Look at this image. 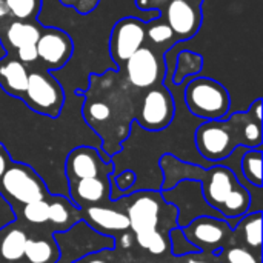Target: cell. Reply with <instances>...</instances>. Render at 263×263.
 Instances as JSON below:
<instances>
[{"label":"cell","instance_id":"cell-1","mask_svg":"<svg viewBox=\"0 0 263 263\" xmlns=\"http://www.w3.org/2000/svg\"><path fill=\"white\" fill-rule=\"evenodd\" d=\"M76 94L85 99L83 119L102 139V151L108 157L117 156L129 137L142 91L131 86L120 69H108L89 74L88 89Z\"/></svg>","mask_w":263,"mask_h":263},{"label":"cell","instance_id":"cell-2","mask_svg":"<svg viewBox=\"0 0 263 263\" xmlns=\"http://www.w3.org/2000/svg\"><path fill=\"white\" fill-rule=\"evenodd\" d=\"M159 170L162 174L160 191L173 188L180 180H196L202 186L206 203L227 220L242 217L251 208L250 191L239 182L234 171L220 162L205 168L165 153L159 159Z\"/></svg>","mask_w":263,"mask_h":263},{"label":"cell","instance_id":"cell-3","mask_svg":"<svg viewBox=\"0 0 263 263\" xmlns=\"http://www.w3.org/2000/svg\"><path fill=\"white\" fill-rule=\"evenodd\" d=\"M194 143L200 157L213 163L225 160L239 146L262 148V99H256L247 111L202 122Z\"/></svg>","mask_w":263,"mask_h":263},{"label":"cell","instance_id":"cell-4","mask_svg":"<svg viewBox=\"0 0 263 263\" xmlns=\"http://www.w3.org/2000/svg\"><path fill=\"white\" fill-rule=\"evenodd\" d=\"M129 220L133 234L177 228V208L168 203L159 190H137L117 200Z\"/></svg>","mask_w":263,"mask_h":263},{"label":"cell","instance_id":"cell-5","mask_svg":"<svg viewBox=\"0 0 263 263\" xmlns=\"http://www.w3.org/2000/svg\"><path fill=\"white\" fill-rule=\"evenodd\" d=\"M183 85V100L193 116L202 122L223 119L228 116L231 109V96L220 82L196 76L188 79Z\"/></svg>","mask_w":263,"mask_h":263},{"label":"cell","instance_id":"cell-6","mask_svg":"<svg viewBox=\"0 0 263 263\" xmlns=\"http://www.w3.org/2000/svg\"><path fill=\"white\" fill-rule=\"evenodd\" d=\"M136 6L159 11L179 42L194 39L203 23V0H136Z\"/></svg>","mask_w":263,"mask_h":263},{"label":"cell","instance_id":"cell-7","mask_svg":"<svg viewBox=\"0 0 263 263\" xmlns=\"http://www.w3.org/2000/svg\"><path fill=\"white\" fill-rule=\"evenodd\" d=\"M0 196L15 210L26 203L45 200L51 193L32 166L12 160L0 180Z\"/></svg>","mask_w":263,"mask_h":263},{"label":"cell","instance_id":"cell-8","mask_svg":"<svg viewBox=\"0 0 263 263\" xmlns=\"http://www.w3.org/2000/svg\"><path fill=\"white\" fill-rule=\"evenodd\" d=\"M22 102L37 114L55 119L65 105V92L59 80L48 69H34L29 65V77Z\"/></svg>","mask_w":263,"mask_h":263},{"label":"cell","instance_id":"cell-9","mask_svg":"<svg viewBox=\"0 0 263 263\" xmlns=\"http://www.w3.org/2000/svg\"><path fill=\"white\" fill-rule=\"evenodd\" d=\"M176 117V103L165 83L143 89L137 103L136 123L139 128L159 133L166 129Z\"/></svg>","mask_w":263,"mask_h":263},{"label":"cell","instance_id":"cell-10","mask_svg":"<svg viewBox=\"0 0 263 263\" xmlns=\"http://www.w3.org/2000/svg\"><path fill=\"white\" fill-rule=\"evenodd\" d=\"M120 71L125 74L131 86L143 91L151 86L165 83L168 65L163 52L143 45L126 60Z\"/></svg>","mask_w":263,"mask_h":263},{"label":"cell","instance_id":"cell-11","mask_svg":"<svg viewBox=\"0 0 263 263\" xmlns=\"http://www.w3.org/2000/svg\"><path fill=\"white\" fill-rule=\"evenodd\" d=\"M163 199L177 208V227L183 228L191 220L200 217V216H210V217H219L223 219L222 214H219L216 210H213L203 194L202 186L196 180H180L173 188L160 191Z\"/></svg>","mask_w":263,"mask_h":263},{"label":"cell","instance_id":"cell-12","mask_svg":"<svg viewBox=\"0 0 263 263\" xmlns=\"http://www.w3.org/2000/svg\"><path fill=\"white\" fill-rule=\"evenodd\" d=\"M186 240L200 253L219 254L233 243V227L227 219L200 216L182 228Z\"/></svg>","mask_w":263,"mask_h":263},{"label":"cell","instance_id":"cell-13","mask_svg":"<svg viewBox=\"0 0 263 263\" xmlns=\"http://www.w3.org/2000/svg\"><path fill=\"white\" fill-rule=\"evenodd\" d=\"M116 171L111 157L102 149L92 146H77L69 151L65 162V174L68 182L111 176Z\"/></svg>","mask_w":263,"mask_h":263},{"label":"cell","instance_id":"cell-14","mask_svg":"<svg viewBox=\"0 0 263 263\" xmlns=\"http://www.w3.org/2000/svg\"><path fill=\"white\" fill-rule=\"evenodd\" d=\"M145 22L137 17H123L111 29L109 54L112 62L120 68L126 60L145 45Z\"/></svg>","mask_w":263,"mask_h":263},{"label":"cell","instance_id":"cell-15","mask_svg":"<svg viewBox=\"0 0 263 263\" xmlns=\"http://www.w3.org/2000/svg\"><path fill=\"white\" fill-rule=\"evenodd\" d=\"M35 48L37 63L48 71L63 68L71 60L74 52V43L71 35L60 28L43 26Z\"/></svg>","mask_w":263,"mask_h":263},{"label":"cell","instance_id":"cell-16","mask_svg":"<svg viewBox=\"0 0 263 263\" xmlns=\"http://www.w3.org/2000/svg\"><path fill=\"white\" fill-rule=\"evenodd\" d=\"M80 211L82 222H85L91 230L105 237L116 239L122 233L129 231V220L117 200H112L106 205L83 208Z\"/></svg>","mask_w":263,"mask_h":263},{"label":"cell","instance_id":"cell-17","mask_svg":"<svg viewBox=\"0 0 263 263\" xmlns=\"http://www.w3.org/2000/svg\"><path fill=\"white\" fill-rule=\"evenodd\" d=\"M69 200L77 208H89L96 205H106L111 200V179L108 176L103 177H91L80 179L74 182H68Z\"/></svg>","mask_w":263,"mask_h":263},{"label":"cell","instance_id":"cell-18","mask_svg":"<svg viewBox=\"0 0 263 263\" xmlns=\"http://www.w3.org/2000/svg\"><path fill=\"white\" fill-rule=\"evenodd\" d=\"M29 237L26 240L23 263H59L62 251L57 237L45 227H28Z\"/></svg>","mask_w":263,"mask_h":263},{"label":"cell","instance_id":"cell-19","mask_svg":"<svg viewBox=\"0 0 263 263\" xmlns=\"http://www.w3.org/2000/svg\"><path fill=\"white\" fill-rule=\"evenodd\" d=\"M29 230L20 220L0 228V263H23Z\"/></svg>","mask_w":263,"mask_h":263},{"label":"cell","instance_id":"cell-20","mask_svg":"<svg viewBox=\"0 0 263 263\" xmlns=\"http://www.w3.org/2000/svg\"><path fill=\"white\" fill-rule=\"evenodd\" d=\"M29 77V65L20 62L15 55L0 57V88L11 97L22 100Z\"/></svg>","mask_w":263,"mask_h":263},{"label":"cell","instance_id":"cell-21","mask_svg":"<svg viewBox=\"0 0 263 263\" xmlns=\"http://www.w3.org/2000/svg\"><path fill=\"white\" fill-rule=\"evenodd\" d=\"M82 222V211L63 196L52 194L49 199V217L45 225L52 234H62Z\"/></svg>","mask_w":263,"mask_h":263},{"label":"cell","instance_id":"cell-22","mask_svg":"<svg viewBox=\"0 0 263 263\" xmlns=\"http://www.w3.org/2000/svg\"><path fill=\"white\" fill-rule=\"evenodd\" d=\"M233 243L262 254V211H248L233 227Z\"/></svg>","mask_w":263,"mask_h":263},{"label":"cell","instance_id":"cell-23","mask_svg":"<svg viewBox=\"0 0 263 263\" xmlns=\"http://www.w3.org/2000/svg\"><path fill=\"white\" fill-rule=\"evenodd\" d=\"M203 55L194 51H180L176 54V63L171 72V82L174 85H183L188 79L199 76L203 69Z\"/></svg>","mask_w":263,"mask_h":263},{"label":"cell","instance_id":"cell-24","mask_svg":"<svg viewBox=\"0 0 263 263\" xmlns=\"http://www.w3.org/2000/svg\"><path fill=\"white\" fill-rule=\"evenodd\" d=\"M145 40H149L153 48L163 54L179 43L173 29L159 15L153 17L149 22H145Z\"/></svg>","mask_w":263,"mask_h":263},{"label":"cell","instance_id":"cell-25","mask_svg":"<svg viewBox=\"0 0 263 263\" xmlns=\"http://www.w3.org/2000/svg\"><path fill=\"white\" fill-rule=\"evenodd\" d=\"M240 174L253 188H262V148H247L240 157Z\"/></svg>","mask_w":263,"mask_h":263},{"label":"cell","instance_id":"cell-26","mask_svg":"<svg viewBox=\"0 0 263 263\" xmlns=\"http://www.w3.org/2000/svg\"><path fill=\"white\" fill-rule=\"evenodd\" d=\"M52 196V194H51ZM51 196L45 200H39V202H32V203H26L22 205L14 211L15 219L20 220L22 223H25L26 227H45L49 217V199Z\"/></svg>","mask_w":263,"mask_h":263},{"label":"cell","instance_id":"cell-27","mask_svg":"<svg viewBox=\"0 0 263 263\" xmlns=\"http://www.w3.org/2000/svg\"><path fill=\"white\" fill-rule=\"evenodd\" d=\"M12 18L34 22L42 11V0H5Z\"/></svg>","mask_w":263,"mask_h":263},{"label":"cell","instance_id":"cell-28","mask_svg":"<svg viewBox=\"0 0 263 263\" xmlns=\"http://www.w3.org/2000/svg\"><path fill=\"white\" fill-rule=\"evenodd\" d=\"M219 263H262V254L231 243L217 254Z\"/></svg>","mask_w":263,"mask_h":263},{"label":"cell","instance_id":"cell-29","mask_svg":"<svg viewBox=\"0 0 263 263\" xmlns=\"http://www.w3.org/2000/svg\"><path fill=\"white\" fill-rule=\"evenodd\" d=\"M170 242H171V253L176 257L191 254V253H199V250L186 240L185 234L182 233V228L179 227L170 231Z\"/></svg>","mask_w":263,"mask_h":263},{"label":"cell","instance_id":"cell-30","mask_svg":"<svg viewBox=\"0 0 263 263\" xmlns=\"http://www.w3.org/2000/svg\"><path fill=\"white\" fill-rule=\"evenodd\" d=\"M109 179L112 180V183L116 185V188L119 190L120 196H126L129 193V190L137 183V174L133 170H122L116 174H111Z\"/></svg>","mask_w":263,"mask_h":263},{"label":"cell","instance_id":"cell-31","mask_svg":"<svg viewBox=\"0 0 263 263\" xmlns=\"http://www.w3.org/2000/svg\"><path fill=\"white\" fill-rule=\"evenodd\" d=\"M72 263H116V253H114V248L100 250L96 253L85 254Z\"/></svg>","mask_w":263,"mask_h":263},{"label":"cell","instance_id":"cell-32","mask_svg":"<svg viewBox=\"0 0 263 263\" xmlns=\"http://www.w3.org/2000/svg\"><path fill=\"white\" fill-rule=\"evenodd\" d=\"M177 263H219L217 254H205V253H191L177 257Z\"/></svg>","mask_w":263,"mask_h":263},{"label":"cell","instance_id":"cell-33","mask_svg":"<svg viewBox=\"0 0 263 263\" xmlns=\"http://www.w3.org/2000/svg\"><path fill=\"white\" fill-rule=\"evenodd\" d=\"M12 159H11V154L9 151L6 149V146L3 143H0V180L5 174V171L8 170V166L11 165Z\"/></svg>","mask_w":263,"mask_h":263}]
</instances>
